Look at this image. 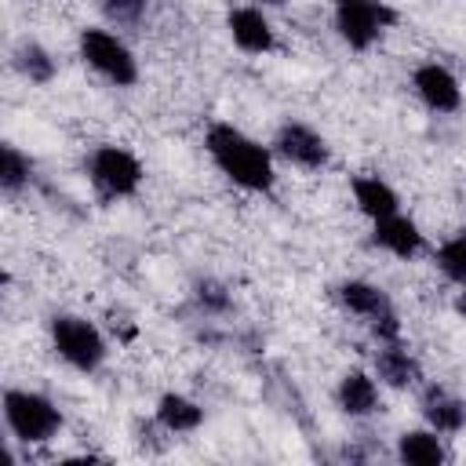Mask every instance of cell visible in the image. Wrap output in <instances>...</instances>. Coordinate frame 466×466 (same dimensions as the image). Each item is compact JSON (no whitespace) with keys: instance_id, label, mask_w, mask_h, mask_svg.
Returning a JSON list of instances; mask_svg holds the SVG:
<instances>
[{"instance_id":"cell-9","label":"cell","mask_w":466,"mask_h":466,"mask_svg":"<svg viewBox=\"0 0 466 466\" xmlns=\"http://www.w3.org/2000/svg\"><path fill=\"white\" fill-rule=\"evenodd\" d=\"M226 29H229V40L244 55H269L277 47V33H273V25H269V18H266V11L258 4L229 7Z\"/></svg>"},{"instance_id":"cell-24","label":"cell","mask_w":466,"mask_h":466,"mask_svg":"<svg viewBox=\"0 0 466 466\" xmlns=\"http://www.w3.org/2000/svg\"><path fill=\"white\" fill-rule=\"evenodd\" d=\"M255 4H258V7H284L288 0H255Z\"/></svg>"},{"instance_id":"cell-21","label":"cell","mask_w":466,"mask_h":466,"mask_svg":"<svg viewBox=\"0 0 466 466\" xmlns=\"http://www.w3.org/2000/svg\"><path fill=\"white\" fill-rule=\"evenodd\" d=\"M102 15L109 25H120V29H138L149 15V0H98Z\"/></svg>"},{"instance_id":"cell-19","label":"cell","mask_w":466,"mask_h":466,"mask_svg":"<svg viewBox=\"0 0 466 466\" xmlns=\"http://www.w3.org/2000/svg\"><path fill=\"white\" fill-rule=\"evenodd\" d=\"M29 178H33V160L15 142H4V149H0V189L7 197H15L29 186Z\"/></svg>"},{"instance_id":"cell-12","label":"cell","mask_w":466,"mask_h":466,"mask_svg":"<svg viewBox=\"0 0 466 466\" xmlns=\"http://www.w3.org/2000/svg\"><path fill=\"white\" fill-rule=\"evenodd\" d=\"M375 375L390 390H411V386H419L422 368L411 357V350H404L400 339H397V342H379V350H375Z\"/></svg>"},{"instance_id":"cell-8","label":"cell","mask_w":466,"mask_h":466,"mask_svg":"<svg viewBox=\"0 0 466 466\" xmlns=\"http://www.w3.org/2000/svg\"><path fill=\"white\" fill-rule=\"evenodd\" d=\"M273 153L284 157L288 164L302 167V171H320V167H328V160H331L328 138H324L320 131H313L309 124H302V120H284V124L277 127V135H273Z\"/></svg>"},{"instance_id":"cell-18","label":"cell","mask_w":466,"mask_h":466,"mask_svg":"<svg viewBox=\"0 0 466 466\" xmlns=\"http://www.w3.org/2000/svg\"><path fill=\"white\" fill-rule=\"evenodd\" d=\"M11 62H15L18 76H25V80H29V84H36V87L51 84V80H55V73H58V62H55V58H51V51H47L44 44H36V40H22V44L15 47Z\"/></svg>"},{"instance_id":"cell-6","label":"cell","mask_w":466,"mask_h":466,"mask_svg":"<svg viewBox=\"0 0 466 466\" xmlns=\"http://www.w3.org/2000/svg\"><path fill=\"white\" fill-rule=\"evenodd\" d=\"M76 47H80V58L113 87H131L138 80V62L116 33H109L102 25H87V29H80Z\"/></svg>"},{"instance_id":"cell-5","label":"cell","mask_w":466,"mask_h":466,"mask_svg":"<svg viewBox=\"0 0 466 466\" xmlns=\"http://www.w3.org/2000/svg\"><path fill=\"white\" fill-rule=\"evenodd\" d=\"M87 178L102 200H124V197L138 193L146 175H142V164L131 149L102 142L87 153Z\"/></svg>"},{"instance_id":"cell-1","label":"cell","mask_w":466,"mask_h":466,"mask_svg":"<svg viewBox=\"0 0 466 466\" xmlns=\"http://www.w3.org/2000/svg\"><path fill=\"white\" fill-rule=\"evenodd\" d=\"M204 149L211 157V164L240 189L248 193H269L273 182H277V171H273V153L255 142L248 131H240L237 124L229 120H215L208 124L204 131Z\"/></svg>"},{"instance_id":"cell-4","label":"cell","mask_w":466,"mask_h":466,"mask_svg":"<svg viewBox=\"0 0 466 466\" xmlns=\"http://www.w3.org/2000/svg\"><path fill=\"white\" fill-rule=\"evenodd\" d=\"M335 299L342 302V309H350L353 317H360L379 342H397L400 339L397 306H393V299L379 284L360 280V277H350V280L335 284Z\"/></svg>"},{"instance_id":"cell-10","label":"cell","mask_w":466,"mask_h":466,"mask_svg":"<svg viewBox=\"0 0 466 466\" xmlns=\"http://www.w3.org/2000/svg\"><path fill=\"white\" fill-rule=\"evenodd\" d=\"M411 87L422 98V106L433 113H455L462 106V87H459L455 73L441 62H422L411 73Z\"/></svg>"},{"instance_id":"cell-3","label":"cell","mask_w":466,"mask_h":466,"mask_svg":"<svg viewBox=\"0 0 466 466\" xmlns=\"http://www.w3.org/2000/svg\"><path fill=\"white\" fill-rule=\"evenodd\" d=\"M4 422L22 444H47L62 430V411L51 397L36 390H7L4 393Z\"/></svg>"},{"instance_id":"cell-23","label":"cell","mask_w":466,"mask_h":466,"mask_svg":"<svg viewBox=\"0 0 466 466\" xmlns=\"http://www.w3.org/2000/svg\"><path fill=\"white\" fill-rule=\"evenodd\" d=\"M455 313H459V317L466 320V288H462V291L455 295Z\"/></svg>"},{"instance_id":"cell-14","label":"cell","mask_w":466,"mask_h":466,"mask_svg":"<svg viewBox=\"0 0 466 466\" xmlns=\"http://www.w3.org/2000/svg\"><path fill=\"white\" fill-rule=\"evenodd\" d=\"M419 408H422L426 426L437 430V433H459L466 426V400L448 393L444 386H426Z\"/></svg>"},{"instance_id":"cell-20","label":"cell","mask_w":466,"mask_h":466,"mask_svg":"<svg viewBox=\"0 0 466 466\" xmlns=\"http://www.w3.org/2000/svg\"><path fill=\"white\" fill-rule=\"evenodd\" d=\"M433 262H437V269H441L451 284L466 288V229L455 233V237H448V240L437 248Z\"/></svg>"},{"instance_id":"cell-13","label":"cell","mask_w":466,"mask_h":466,"mask_svg":"<svg viewBox=\"0 0 466 466\" xmlns=\"http://www.w3.org/2000/svg\"><path fill=\"white\" fill-rule=\"evenodd\" d=\"M339 408L350 415V419H368L375 411H382V397H379V382L360 371V368H350L342 379H339Z\"/></svg>"},{"instance_id":"cell-11","label":"cell","mask_w":466,"mask_h":466,"mask_svg":"<svg viewBox=\"0 0 466 466\" xmlns=\"http://www.w3.org/2000/svg\"><path fill=\"white\" fill-rule=\"evenodd\" d=\"M371 244L375 248H382V251H390L393 258H415L422 248H426V237H422V229L408 218V215H386V218H375L371 222Z\"/></svg>"},{"instance_id":"cell-22","label":"cell","mask_w":466,"mask_h":466,"mask_svg":"<svg viewBox=\"0 0 466 466\" xmlns=\"http://www.w3.org/2000/svg\"><path fill=\"white\" fill-rule=\"evenodd\" d=\"M193 299H197V306H200L204 313H211V317H222V313H229V306H233L229 288H226L222 280H215V277L197 280V284H193Z\"/></svg>"},{"instance_id":"cell-7","label":"cell","mask_w":466,"mask_h":466,"mask_svg":"<svg viewBox=\"0 0 466 466\" xmlns=\"http://www.w3.org/2000/svg\"><path fill=\"white\" fill-rule=\"evenodd\" d=\"M331 11L342 44L353 51H371L379 36L397 22V11L386 0H331Z\"/></svg>"},{"instance_id":"cell-16","label":"cell","mask_w":466,"mask_h":466,"mask_svg":"<svg viewBox=\"0 0 466 466\" xmlns=\"http://www.w3.org/2000/svg\"><path fill=\"white\" fill-rule=\"evenodd\" d=\"M204 422V408L186 393H160L157 400V426L164 433H193Z\"/></svg>"},{"instance_id":"cell-17","label":"cell","mask_w":466,"mask_h":466,"mask_svg":"<svg viewBox=\"0 0 466 466\" xmlns=\"http://www.w3.org/2000/svg\"><path fill=\"white\" fill-rule=\"evenodd\" d=\"M397 459L408 466H441L448 459L437 430H404L397 437Z\"/></svg>"},{"instance_id":"cell-15","label":"cell","mask_w":466,"mask_h":466,"mask_svg":"<svg viewBox=\"0 0 466 466\" xmlns=\"http://www.w3.org/2000/svg\"><path fill=\"white\" fill-rule=\"evenodd\" d=\"M350 189H353L357 208H360L371 222L400 211V197H397V189H393L386 178H379V175H353V178H350Z\"/></svg>"},{"instance_id":"cell-2","label":"cell","mask_w":466,"mask_h":466,"mask_svg":"<svg viewBox=\"0 0 466 466\" xmlns=\"http://www.w3.org/2000/svg\"><path fill=\"white\" fill-rule=\"evenodd\" d=\"M47 331H51V350L76 371L91 375L106 364L109 357V346H106V335L80 313H55L47 320Z\"/></svg>"}]
</instances>
